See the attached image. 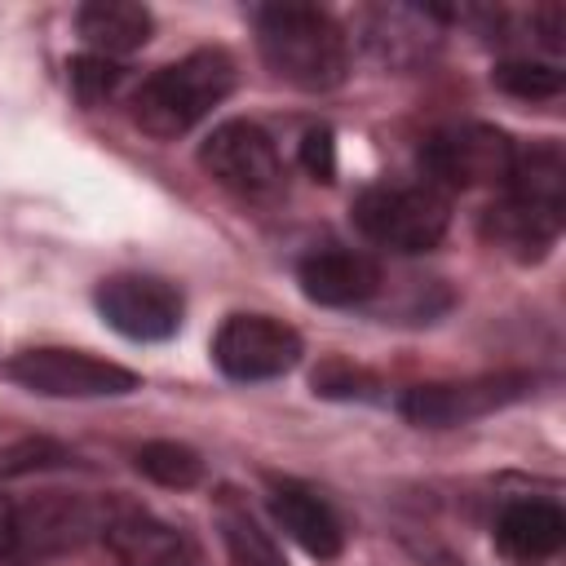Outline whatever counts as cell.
<instances>
[{
    "label": "cell",
    "instance_id": "cell-1",
    "mask_svg": "<svg viewBox=\"0 0 566 566\" xmlns=\"http://www.w3.org/2000/svg\"><path fill=\"white\" fill-rule=\"evenodd\" d=\"M265 66L305 93H327L349 71V40L332 13L314 4H261L252 13Z\"/></svg>",
    "mask_w": 566,
    "mask_h": 566
},
{
    "label": "cell",
    "instance_id": "cell-2",
    "mask_svg": "<svg viewBox=\"0 0 566 566\" xmlns=\"http://www.w3.org/2000/svg\"><path fill=\"white\" fill-rule=\"evenodd\" d=\"M234 88V62L226 49H195L181 62L159 66L155 75H146L133 93V119L142 133L172 142L181 133H190L203 115H212V106H221Z\"/></svg>",
    "mask_w": 566,
    "mask_h": 566
},
{
    "label": "cell",
    "instance_id": "cell-3",
    "mask_svg": "<svg viewBox=\"0 0 566 566\" xmlns=\"http://www.w3.org/2000/svg\"><path fill=\"white\" fill-rule=\"evenodd\" d=\"M363 239L389 252H429L451 226V208L433 186H367L354 199Z\"/></svg>",
    "mask_w": 566,
    "mask_h": 566
},
{
    "label": "cell",
    "instance_id": "cell-4",
    "mask_svg": "<svg viewBox=\"0 0 566 566\" xmlns=\"http://www.w3.org/2000/svg\"><path fill=\"white\" fill-rule=\"evenodd\" d=\"M0 376L31 394H44V398H119L142 385L137 371L93 358L84 349H62V345L22 349V354L4 358Z\"/></svg>",
    "mask_w": 566,
    "mask_h": 566
},
{
    "label": "cell",
    "instance_id": "cell-5",
    "mask_svg": "<svg viewBox=\"0 0 566 566\" xmlns=\"http://www.w3.org/2000/svg\"><path fill=\"white\" fill-rule=\"evenodd\" d=\"M535 389L531 371H486L469 380H438V385H416L402 394V416L420 429H455L473 424L509 402H522Z\"/></svg>",
    "mask_w": 566,
    "mask_h": 566
},
{
    "label": "cell",
    "instance_id": "cell-6",
    "mask_svg": "<svg viewBox=\"0 0 566 566\" xmlns=\"http://www.w3.org/2000/svg\"><path fill=\"white\" fill-rule=\"evenodd\" d=\"M513 142L491 124H451L424 137L420 164L433 186L473 190V186H504L513 172Z\"/></svg>",
    "mask_w": 566,
    "mask_h": 566
},
{
    "label": "cell",
    "instance_id": "cell-7",
    "mask_svg": "<svg viewBox=\"0 0 566 566\" xmlns=\"http://www.w3.org/2000/svg\"><path fill=\"white\" fill-rule=\"evenodd\" d=\"M199 168L239 199H274L283 190V164L265 128L252 119L217 124L199 146Z\"/></svg>",
    "mask_w": 566,
    "mask_h": 566
},
{
    "label": "cell",
    "instance_id": "cell-8",
    "mask_svg": "<svg viewBox=\"0 0 566 566\" xmlns=\"http://www.w3.org/2000/svg\"><path fill=\"white\" fill-rule=\"evenodd\" d=\"M212 358L230 380H274L301 363V336L270 314H230L212 336Z\"/></svg>",
    "mask_w": 566,
    "mask_h": 566
},
{
    "label": "cell",
    "instance_id": "cell-9",
    "mask_svg": "<svg viewBox=\"0 0 566 566\" xmlns=\"http://www.w3.org/2000/svg\"><path fill=\"white\" fill-rule=\"evenodd\" d=\"M97 314L128 340H168L181 327V292L155 274H111L93 292Z\"/></svg>",
    "mask_w": 566,
    "mask_h": 566
},
{
    "label": "cell",
    "instance_id": "cell-10",
    "mask_svg": "<svg viewBox=\"0 0 566 566\" xmlns=\"http://www.w3.org/2000/svg\"><path fill=\"white\" fill-rule=\"evenodd\" d=\"M102 539L119 566H199V557L181 531H172L168 522L150 517L146 509H133L119 500L106 513Z\"/></svg>",
    "mask_w": 566,
    "mask_h": 566
},
{
    "label": "cell",
    "instance_id": "cell-11",
    "mask_svg": "<svg viewBox=\"0 0 566 566\" xmlns=\"http://www.w3.org/2000/svg\"><path fill=\"white\" fill-rule=\"evenodd\" d=\"M296 283L314 305H363L380 287V265L358 248H314L301 256Z\"/></svg>",
    "mask_w": 566,
    "mask_h": 566
},
{
    "label": "cell",
    "instance_id": "cell-12",
    "mask_svg": "<svg viewBox=\"0 0 566 566\" xmlns=\"http://www.w3.org/2000/svg\"><path fill=\"white\" fill-rule=\"evenodd\" d=\"M566 517L553 500H513L495 517V544L513 566H544L562 553Z\"/></svg>",
    "mask_w": 566,
    "mask_h": 566
},
{
    "label": "cell",
    "instance_id": "cell-13",
    "mask_svg": "<svg viewBox=\"0 0 566 566\" xmlns=\"http://www.w3.org/2000/svg\"><path fill=\"white\" fill-rule=\"evenodd\" d=\"M270 513L318 562H332L345 544V531H340V517L332 513V504L301 482H274L270 486Z\"/></svg>",
    "mask_w": 566,
    "mask_h": 566
},
{
    "label": "cell",
    "instance_id": "cell-14",
    "mask_svg": "<svg viewBox=\"0 0 566 566\" xmlns=\"http://www.w3.org/2000/svg\"><path fill=\"white\" fill-rule=\"evenodd\" d=\"M115 504V500H111ZM111 504L97 500H75V495H44L31 509H18L22 522V544L35 548H71L84 535H102Z\"/></svg>",
    "mask_w": 566,
    "mask_h": 566
},
{
    "label": "cell",
    "instance_id": "cell-15",
    "mask_svg": "<svg viewBox=\"0 0 566 566\" xmlns=\"http://www.w3.org/2000/svg\"><path fill=\"white\" fill-rule=\"evenodd\" d=\"M75 31L84 35V44L93 53L124 57V53H137L150 40L155 18H150V9H142L133 0H88L75 13Z\"/></svg>",
    "mask_w": 566,
    "mask_h": 566
},
{
    "label": "cell",
    "instance_id": "cell-16",
    "mask_svg": "<svg viewBox=\"0 0 566 566\" xmlns=\"http://www.w3.org/2000/svg\"><path fill=\"white\" fill-rule=\"evenodd\" d=\"M509 199L548 212V217H566V155L557 142H535L531 150L513 155V172H509Z\"/></svg>",
    "mask_w": 566,
    "mask_h": 566
},
{
    "label": "cell",
    "instance_id": "cell-17",
    "mask_svg": "<svg viewBox=\"0 0 566 566\" xmlns=\"http://www.w3.org/2000/svg\"><path fill=\"white\" fill-rule=\"evenodd\" d=\"M486 234H491L504 252H513V256H522V261H535V256H544V252L557 243L562 217L535 212V208H526V203H517V199L504 195V199L486 212Z\"/></svg>",
    "mask_w": 566,
    "mask_h": 566
},
{
    "label": "cell",
    "instance_id": "cell-18",
    "mask_svg": "<svg viewBox=\"0 0 566 566\" xmlns=\"http://www.w3.org/2000/svg\"><path fill=\"white\" fill-rule=\"evenodd\" d=\"M217 526H221V544L230 553V566H287L283 553H279V544L270 539V531H261L248 509L221 500Z\"/></svg>",
    "mask_w": 566,
    "mask_h": 566
},
{
    "label": "cell",
    "instance_id": "cell-19",
    "mask_svg": "<svg viewBox=\"0 0 566 566\" xmlns=\"http://www.w3.org/2000/svg\"><path fill=\"white\" fill-rule=\"evenodd\" d=\"M133 464H137L150 482L177 486V491H186V486H195V482L203 478V460H199L186 442H146V447H137Z\"/></svg>",
    "mask_w": 566,
    "mask_h": 566
},
{
    "label": "cell",
    "instance_id": "cell-20",
    "mask_svg": "<svg viewBox=\"0 0 566 566\" xmlns=\"http://www.w3.org/2000/svg\"><path fill=\"white\" fill-rule=\"evenodd\" d=\"M495 84L513 97H535L539 102V97H557L566 75L557 66H544V62H504V66H495Z\"/></svg>",
    "mask_w": 566,
    "mask_h": 566
},
{
    "label": "cell",
    "instance_id": "cell-21",
    "mask_svg": "<svg viewBox=\"0 0 566 566\" xmlns=\"http://www.w3.org/2000/svg\"><path fill=\"white\" fill-rule=\"evenodd\" d=\"M115 84H119V66H115L111 57H102V53H80V57L71 62V88H75V97H80L84 106H97L102 97H111Z\"/></svg>",
    "mask_w": 566,
    "mask_h": 566
},
{
    "label": "cell",
    "instance_id": "cell-22",
    "mask_svg": "<svg viewBox=\"0 0 566 566\" xmlns=\"http://www.w3.org/2000/svg\"><path fill=\"white\" fill-rule=\"evenodd\" d=\"M301 164H305V172L314 181H332V172H336V142H332L327 128H310L301 137Z\"/></svg>",
    "mask_w": 566,
    "mask_h": 566
},
{
    "label": "cell",
    "instance_id": "cell-23",
    "mask_svg": "<svg viewBox=\"0 0 566 566\" xmlns=\"http://www.w3.org/2000/svg\"><path fill=\"white\" fill-rule=\"evenodd\" d=\"M57 460H62V447H53V442H22V447L4 451L0 473H27V469H40V464H57Z\"/></svg>",
    "mask_w": 566,
    "mask_h": 566
},
{
    "label": "cell",
    "instance_id": "cell-24",
    "mask_svg": "<svg viewBox=\"0 0 566 566\" xmlns=\"http://www.w3.org/2000/svg\"><path fill=\"white\" fill-rule=\"evenodd\" d=\"M22 548V522H18V504H9L0 495V557H13Z\"/></svg>",
    "mask_w": 566,
    "mask_h": 566
},
{
    "label": "cell",
    "instance_id": "cell-25",
    "mask_svg": "<svg viewBox=\"0 0 566 566\" xmlns=\"http://www.w3.org/2000/svg\"><path fill=\"white\" fill-rule=\"evenodd\" d=\"M424 566H464V562H455V557L442 553V548H429V553H424Z\"/></svg>",
    "mask_w": 566,
    "mask_h": 566
},
{
    "label": "cell",
    "instance_id": "cell-26",
    "mask_svg": "<svg viewBox=\"0 0 566 566\" xmlns=\"http://www.w3.org/2000/svg\"><path fill=\"white\" fill-rule=\"evenodd\" d=\"M0 566H18V562H13V557H0Z\"/></svg>",
    "mask_w": 566,
    "mask_h": 566
}]
</instances>
